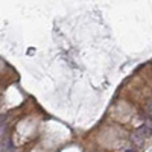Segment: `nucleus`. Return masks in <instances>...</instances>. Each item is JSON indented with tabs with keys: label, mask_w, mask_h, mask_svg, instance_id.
Listing matches in <instances>:
<instances>
[{
	"label": "nucleus",
	"mask_w": 152,
	"mask_h": 152,
	"mask_svg": "<svg viewBox=\"0 0 152 152\" xmlns=\"http://www.w3.org/2000/svg\"><path fill=\"white\" fill-rule=\"evenodd\" d=\"M135 134L140 137V138H145V137H151L152 135V122L149 120L146 125H142L140 128L135 131Z\"/></svg>",
	"instance_id": "1"
},
{
	"label": "nucleus",
	"mask_w": 152,
	"mask_h": 152,
	"mask_svg": "<svg viewBox=\"0 0 152 152\" xmlns=\"http://www.w3.org/2000/svg\"><path fill=\"white\" fill-rule=\"evenodd\" d=\"M12 142H11V137H5L2 142H0V152H8L11 148Z\"/></svg>",
	"instance_id": "2"
},
{
	"label": "nucleus",
	"mask_w": 152,
	"mask_h": 152,
	"mask_svg": "<svg viewBox=\"0 0 152 152\" xmlns=\"http://www.w3.org/2000/svg\"><path fill=\"white\" fill-rule=\"evenodd\" d=\"M132 140H134L137 145H143V138H140L137 134H134V135H132Z\"/></svg>",
	"instance_id": "3"
},
{
	"label": "nucleus",
	"mask_w": 152,
	"mask_h": 152,
	"mask_svg": "<svg viewBox=\"0 0 152 152\" xmlns=\"http://www.w3.org/2000/svg\"><path fill=\"white\" fill-rule=\"evenodd\" d=\"M126 152H135L134 149H128V151H126Z\"/></svg>",
	"instance_id": "4"
}]
</instances>
